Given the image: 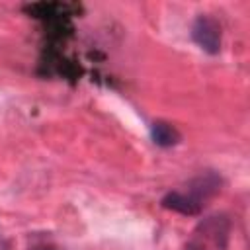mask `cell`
I'll list each match as a JSON object with an SVG mask.
<instances>
[{
    "label": "cell",
    "mask_w": 250,
    "mask_h": 250,
    "mask_svg": "<svg viewBox=\"0 0 250 250\" xmlns=\"http://www.w3.org/2000/svg\"><path fill=\"white\" fill-rule=\"evenodd\" d=\"M191 37L209 55H217L221 51V23L213 16H197L191 25Z\"/></svg>",
    "instance_id": "1"
},
{
    "label": "cell",
    "mask_w": 250,
    "mask_h": 250,
    "mask_svg": "<svg viewBox=\"0 0 250 250\" xmlns=\"http://www.w3.org/2000/svg\"><path fill=\"white\" fill-rule=\"evenodd\" d=\"M162 207L176 211L180 215H199L201 213V201H197L195 197H191L189 193H180V191H170L162 197Z\"/></svg>",
    "instance_id": "2"
},
{
    "label": "cell",
    "mask_w": 250,
    "mask_h": 250,
    "mask_svg": "<svg viewBox=\"0 0 250 250\" xmlns=\"http://www.w3.org/2000/svg\"><path fill=\"white\" fill-rule=\"evenodd\" d=\"M219 189H221V178L213 172L199 174L197 178H193L189 182V195L195 197L197 201L213 197L215 193H219Z\"/></svg>",
    "instance_id": "3"
},
{
    "label": "cell",
    "mask_w": 250,
    "mask_h": 250,
    "mask_svg": "<svg viewBox=\"0 0 250 250\" xmlns=\"http://www.w3.org/2000/svg\"><path fill=\"white\" fill-rule=\"evenodd\" d=\"M150 137L158 146H174L182 139L178 129L166 121H154L150 125Z\"/></svg>",
    "instance_id": "4"
},
{
    "label": "cell",
    "mask_w": 250,
    "mask_h": 250,
    "mask_svg": "<svg viewBox=\"0 0 250 250\" xmlns=\"http://www.w3.org/2000/svg\"><path fill=\"white\" fill-rule=\"evenodd\" d=\"M201 230L211 236L215 240V244H219L221 248H225L227 244V236H229V221L225 217H209L205 223H201Z\"/></svg>",
    "instance_id": "5"
}]
</instances>
